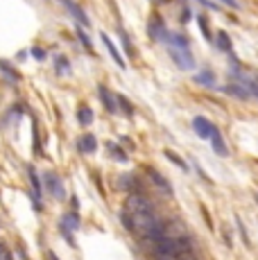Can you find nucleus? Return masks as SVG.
<instances>
[{
  "instance_id": "f257e3e1",
  "label": "nucleus",
  "mask_w": 258,
  "mask_h": 260,
  "mask_svg": "<svg viewBox=\"0 0 258 260\" xmlns=\"http://www.w3.org/2000/svg\"><path fill=\"white\" fill-rule=\"evenodd\" d=\"M168 52H170V59L177 64V68H181V71L195 68V57L190 52V47H168Z\"/></svg>"
},
{
  "instance_id": "f03ea898",
  "label": "nucleus",
  "mask_w": 258,
  "mask_h": 260,
  "mask_svg": "<svg viewBox=\"0 0 258 260\" xmlns=\"http://www.w3.org/2000/svg\"><path fill=\"white\" fill-rule=\"evenodd\" d=\"M43 186H46V190L54 197V199H64V197H66L64 181L59 179L57 172H52V170L46 172V174H43Z\"/></svg>"
},
{
  "instance_id": "7ed1b4c3",
  "label": "nucleus",
  "mask_w": 258,
  "mask_h": 260,
  "mask_svg": "<svg viewBox=\"0 0 258 260\" xmlns=\"http://www.w3.org/2000/svg\"><path fill=\"white\" fill-rule=\"evenodd\" d=\"M193 129L197 131V136H200V138H204V141H211L213 134L217 131V127L208 118H204V116H197V118L193 120Z\"/></svg>"
},
{
  "instance_id": "20e7f679",
  "label": "nucleus",
  "mask_w": 258,
  "mask_h": 260,
  "mask_svg": "<svg viewBox=\"0 0 258 260\" xmlns=\"http://www.w3.org/2000/svg\"><path fill=\"white\" fill-rule=\"evenodd\" d=\"M147 34L152 36L154 41H163L168 30H165V23L161 16H152L150 18V23H147Z\"/></svg>"
},
{
  "instance_id": "39448f33",
  "label": "nucleus",
  "mask_w": 258,
  "mask_h": 260,
  "mask_svg": "<svg viewBox=\"0 0 258 260\" xmlns=\"http://www.w3.org/2000/svg\"><path fill=\"white\" fill-rule=\"evenodd\" d=\"M27 174H29V181H32V190H34V192H32V197H34V206H36V211H41V179H39V172L34 170V167L29 165L27 167Z\"/></svg>"
},
{
  "instance_id": "423d86ee",
  "label": "nucleus",
  "mask_w": 258,
  "mask_h": 260,
  "mask_svg": "<svg viewBox=\"0 0 258 260\" xmlns=\"http://www.w3.org/2000/svg\"><path fill=\"white\" fill-rule=\"evenodd\" d=\"M98 93H100V100H102V104H104L106 111H109V113H116V111H118L116 95H113L111 91L106 89V86H98Z\"/></svg>"
},
{
  "instance_id": "0eeeda50",
  "label": "nucleus",
  "mask_w": 258,
  "mask_h": 260,
  "mask_svg": "<svg viewBox=\"0 0 258 260\" xmlns=\"http://www.w3.org/2000/svg\"><path fill=\"white\" fill-rule=\"evenodd\" d=\"M195 84H200V86H206V89H215L217 77H215V72H213L211 68H204V71H200L197 75H195Z\"/></svg>"
},
{
  "instance_id": "6e6552de",
  "label": "nucleus",
  "mask_w": 258,
  "mask_h": 260,
  "mask_svg": "<svg viewBox=\"0 0 258 260\" xmlns=\"http://www.w3.org/2000/svg\"><path fill=\"white\" fill-rule=\"evenodd\" d=\"M64 5H66V9H68V12L73 14V16L77 18V23L82 25V27H88V25H91V21H88V16L86 14H84V9L79 5H75V2H73V0H64Z\"/></svg>"
},
{
  "instance_id": "1a4fd4ad",
  "label": "nucleus",
  "mask_w": 258,
  "mask_h": 260,
  "mask_svg": "<svg viewBox=\"0 0 258 260\" xmlns=\"http://www.w3.org/2000/svg\"><path fill=\"white\" fill-rule=\"evenodd\" d=\"M165 43H168V47H190V39L183 34H179V32H170L168 30V34H165L163 39Z\"/></svg>"
},
{
  "instance_id": "9d476101",
  "label": "nucleus",
  "mask_w": 258,
  "mask_h": 260,
  "mask_svg": "<svg viewBox=\"0 0 258 260\" xmlns=\"http://www.w3.org/2000/svg\"><path fill=\"white\" fill-rule=\"evenodd\" d=\"M102 43H104V46H106V50H109V54H111V57H113V61H116V64H118V68H123V71H125V68H127V64H125L123 54H120V50H118V47H116V43H113V41H111V39H109V36H106V34H102Z\"/></svg>"
},
{
  "instance_id": "9b49d317",
  "label": "nucleus",
  "mask_w": 258,
  "mask_h": 260,
  "mask_svg": "<svg viewBox=\"0 0 258 260\" xmlns=\"http://www.w3.org/2000/svg\"><path fill=\"white\" fill-rule=\"evenodd\" d=\"M77 147L84 154H93L95 149H98V141H95L93 134H84V136H79V141H77Z\"/></svg>"
},
{
  "instance_id": "f8f14e48",
  "label": "nucleus",
  "mask_w": 258,
  "mask_h": 260,
  "mask_svg": "<svg viewBox=\"0 0 258 260\" xmlns=\"http://www.w3.org/2000/svg\"><path fill=\"white\" fill-rule=\"evenodd\" d=\"M147 174H150V179H152V181L158 186V188L163 190V195H172V184L163 177V174H161V172H156V170H147Z\"/></svg>"
},
{
  "instance_id": "ddd939ff",
  "label": "nucleus",
  "mask_w": 258,
  "mask_h": 260,
  "mask_svg": "<svg viewBox=\"0 0 258 260\" xmlns=\"http://www.w3.org/2000/svg\"><path fill=\"white\" fill-rule=\"evenodd\" d=\"M59 229L61 231H77L79 229V215L77 213H66L64 217H61V224H59Z\"/></svg>"
},
{
  "instance_id": "4468645a",
  "label": "nucleus",
  "mask_w": 258,
  "mask_h": 260,
  "mask_svg": "<svg viewBox=\"0 0 258 260\" xmlns=\"http://www.w3.org/2000/svg\"><path fill=\"white\" fill-rule=\"evenodd\" d=\"M215 46H217V50H222V52H227V54L233 52V43H231V36L227 34L224 30H222V32H217Z\"/></svg>"
},
{
  "instance_id": "2eb2a0df",
  "label": "nucleus",
  "mask_w": 258,
  "mask_h": 260,
  "mask_svg": "<svg viewBox=\"0 0 258 260\" xmlns=\"http://www.w3.org/2000/svg\"><path fill=\"white\" fill-rule=\"evenodd\" d=\"M224 91H227V93H231V95H235V97H240V100H249V97H252V95H249V91H247L242 84H238V82L227 84V86H224Z\"/></svg>"
},
{
  "instance_id": "dca6fc26",
  "label": "nucleus",
  "mask_w": 258,
  "mask_h": 260,
  "mask_svg": "<svg viewBox=\"0 0 258 260\" xmlns=\"http://www.w3.org/2000/svg\"><path fill=\"white\" fill-rule=\"evenodd\" d=\"M211 145H213V149H215L217 156H229V149H227V145H224V138H222V134H220V129L213 134Z\"/></svg>"
},
{
  "instance_id": "f3484780",
  "label": "nucleus",
  "mask_w": 258,
  "mask_h": 260,
  "mask_svg": "<svg viewBox=\"0 0 258 260\" xmlns=\"http://www.w3.org/2000/svg\"><path fill=\"white\" fill-rule=\"evenodd\" d=\"M77 120H79V124L88 127V124L93 122V109L86 107V104H82V107L77 109Z\"/></svg>"
},
{
  "instance_id": "a211bd4d",
  "label": "nucleus",
  "mask_w": 258,
  "mask_h": 260,
  "mask_svg": "<svg viewBox=\"0 0 258 260\" xmlns=\"http://www.w3.org/2000/svg\"><path fill=\"white\" fill-rule=\"evenodd\" d=\"M197 23H200V30H202V36H204L206 41H215L211 34V25H208V21H206V16L202 14V16H197Z\"/></svg>"
},
{
  "instance_id": "6ab92c4d",
  "label": "nucleus",
  "mask_w": 258,
  "mask_h": 260,
  "mask_svg": "<svg viewBox=\"0 0 258 260\" xmlns=\"http://www.w3.org/2000/svg\"><path fill=\"white\" fill-rule=\"evenodd\" d=\"M116 102H118V107L123 109V111L127 113V116H131V113H134V107L129 104V100L125 97V95H116Z\"/></svg>"
},
{
  "instance_id": "aec40b11",
  "label": "nucleus",
  "mask_w": 258,
  "mask_h": 260,
  "mask_svg": "<svg viewBox=\"0 0 258 260\" xmlns=\"http://www.w3.org/2000/svg\"><path fill=\"white\" fill-rule=\"evenodd\" d=\"M106 149H109V152H111V156H113V159L123 161V163H125V161H127V154H125L123 149L118 147V145H113V142H109V145H106Z\"/></svg>"
},
{
  "instance_id": "412c9836",
  "label": "nucleus",
  "mask_w": 258,
  "mask_h": 260,
  "mask_svg": "<svg viewBox=\"0 0 258 260\" xmlns=\"http://www.w3.org/2000/svg\"><path fill=\"white\" fill-rule=\"evenodd\" d=\"M165 156H168V161H172L177 167H181V170H188V163L186 161H181L179 156H177L175 152H170V149H165Z\"/></svg>"
},
{
  "instance_id": "4be33fe9",
  "label": "nucleus",
  "mask_w": 258,
  "mask_h": 260,
  "mask_svg": "<svg viewBox=\"0 0 258 260\" xmlns=\"http://www.w3.org/2000/svg\"><path fill=\"white\" fill-rule=\"evenodd\" d=\"M77 39L84 43V47H86V50H93V43H91V39L86 36V32H84L82 27H77Z\"/></svg>"
},
{
  "instance_id": "5701e85b",
  "label": "nucleus",
  "mask_w": 258,
  "mask_h": 260,
  "mask_svg": "<svg viewBox=\"0 0 258 260\" xmlns=\"http://www.w3.org/2000/svg\"><path fill=\"white\" fill-rule=\"evenodd\" d=\"M57 71L59 72H66V71H68V59H66L64 54H59V57H57Z\"/></svg>"
},
{
  "instance_id": "b1692460",
  "label": "nucleus",
  "mask_w": 258,
  "mask_h": 260,
  "mask_svg": "<svg viewBox=\"0 0 258 260\" xmlns=\"http://www.w3.org/2000/svg\"><path fill=\"white\" fill-rule=\"evenodd\" d=\"M120 39H123V46H125V50H127V54H134V47L129 43V36L125 34V30H120Z\"/></svg>"
},
{
  "instance_id": "393cba45",
  "label": "nucleus",
  "mask_w": 258,
  "mask_h": 260,
  "mask_svg": "<svg viewBox=\"0 0 258 260\" xmlns=\"http://www.w3.org/2000/svg\"><path fill=\"white\" fill-rule=\"evenodd\" d=\"M0 68H2V71H5L9 77H12L14 82H16V79H18V72H14L12 68H9V64H7V61H0Z\"/></svg>"
},
{
  "instance_id": "a878e982",
  "label": "nucleus",
  "mask_w": 258,
  "mask_h": 260,
  "mask_svg": "<svg viewBox=\"0 0 258 260\" xmlns=\"http://www.w3.org/2000/svg\"><path fill=\"white\" fill-rule=\"evenodd\" d=\"M235 224H238V231H240V236L245 237V244H249V236H247V229H245V224H242L240 219L235 217Z\"/></svg>"
},
{
  "instance_id": "bb28decb",
  "label": "nucleus",
  "mask_w": 258,
  "mask_h": 260,
  "mask_svg": "<svg viewBox=\"0 0 258 260\" xmlns=\"http://www.w3.org/2000/svg\"><path fill=\"white\" fill-rule=\"evenodd\" d=\"M200 5H204L206 9H211V12H220V7L215 5V2H211V0H197Z\"/></svg>"
},
{
  "instance_id": "cd10ccee",
  "label": "nucleus",
  "mask_w": 258,
  "mask_h": 260,
  "mask_svg": "<svg viewBox=\"0 0 258 260\" xmlns=\"http://www.w3.org/2000/svg\"><path fill=\"white\" fill-rule=\"evenodd\" d=\"M0 260H14V258H12V254L7 251L5 244H0Z\"/></svg>"
},
{
  "instance_id": "c85d7f7f",
  "label": "nucleus",
  "mask_w": 258,
  "mask_h": 260,
  "mask_svg": "<svg viewBox=\"0 0 258 260\" xmlns=\"http://www.w3.org/2000/svg\"><path fill=\"white\" fill-rule=\"evenodd\" d=\"M224 7H231V9H240V2L238 0H220Z\"/></svg>"
},
{
  "instance_id": "c756f323",
  "label": "nucleus",
  "mask_w": 258,
  "mask_h": 260,
  "mask_svg": "<svg viewBox=\"0 0 258 260\" xmlns=\"http://www.w3.org/2000/svg\"><path fill=\"white\" fill-rule=\"evenodd\" d=\"M32 54H34L36 59H46V52H43L41 47H32Z\"/></svg>"
},
{
  "instance_id": "7c9ffc66",
  "label": "nucleus",
  "mask_w": 258,
  "mask_h": 260,
  "mask_svg": "<svg viewBox=\"0 0 258 260\" xmlns=\"http://www.w3.org/2000/svg\"><path fill=\"white\" fill-rule=\"evenodd\" d=\"M193 18V14H190V9H183V14H181V23H188Z\"/></svg>"
},
{
  "instance_id": "2f4dec72",
  "label": "nucleus",
  "mask_w": 258,
  "mask_h": 260,
  "mask_svg": "<svg viewBox=\"0 0 258 260\" xmlns=\"http://www.w3.org/2000/svg\"><path fill=\"white\" fill-rule=\"evenodd\" d=\"M50 260H59V258H57V254H52V251H50Z\"/></svg>"
},
{
  "instance_id": "473e14b6",
  "label": "nucleus",
  "mask_w": 258,
  "mask_h": 260,
  "mask_svg": "<svg viewBox=\"0 0 258 260\" xmlns=\"http://www.w3.org/2000/svg\"><path fill=\"white\" fill-rule=\"evenodd\" d=\"M254 199H256V204H258V192H256V195H254Z\"/></svg>"
}]
</instances>
